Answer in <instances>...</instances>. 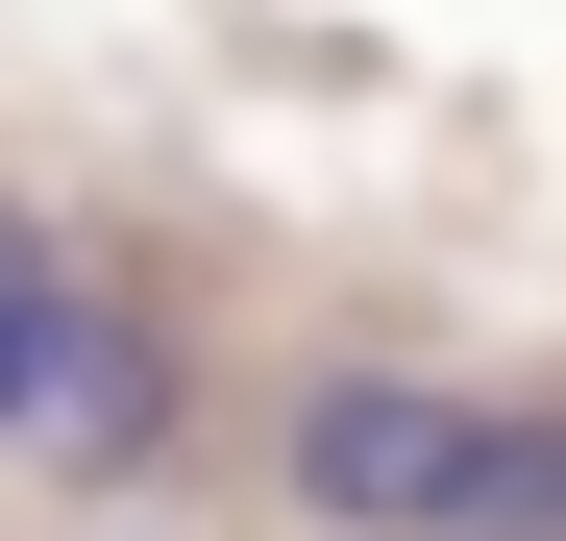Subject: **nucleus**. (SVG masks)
<instances>
[{"label":"nucleus","mask_w":566,"mask_h":541,"mask_svg":"<svg viewBox=\"0 0 566 541\" xmlns=\"http://www.w3.org/2000/svg\"><path fill=\"white\" fill-rule=\"evenodd\" d=\"M493 394H419V370H321L296 394V517H345V541H493Z\"/></svg>","instance_id":"f257e3e1"},{"label":"nucleus","mask_w":566,"mask_h":541,"mask_svg":"<svg viewBox=\"0 0 566 541\" xmlns=\"http://www.w3.org/2000/svg\"><path fill=\"white\" fill-rule=\"evenodd\" d=\"M148 443H172V344H148V320H74V344H50V394H25V468L124 492Z\"/></svg>","instance_id":"f03ea898"},{"label":"nucleus","mask_w":566,"mask_h":541,"mask_svg":"<svg viewBox=\"0 0 566 541\" xmlns=\"http://www.w3.org/2000/svg\"><path fill=\"white\" fill-rule=\"evenodd\" d=\"M50 344H74V296H50V246L0 222V443H25V394H50Z\"/></svg>","instance_id":"7ed1b4c3"},{"label":"nucleus","mask_w":566,"mask_h":541,"mask_svg":"<svg viewBox=\"0 0 566 541\" xmlns=\"http://www.w3.org/2000/svg\"><path fill=\"white\" fill-rule=\"evenodd\" d=\"M493 541H566V418H517V443H493Z\"/></svg>","instance_id":"20e7f679"}]
</instances>
